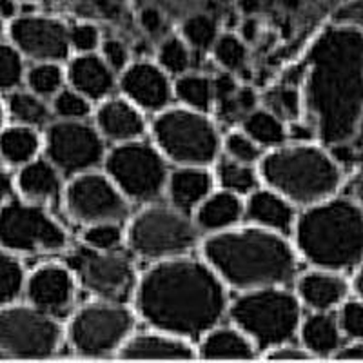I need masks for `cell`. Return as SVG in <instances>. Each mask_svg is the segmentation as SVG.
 Here are the masks:
<instances>
[{
	"mask_svg": "<svg viewBox=\"0 0 363 363\" xmlns=\"http://www.w3.org/2000/svg\"><path fill=\"white\" fill-rule=\"evenodd\" d=\"M136 309L147 325L184 340L203 338L227 311L225 284L207 262H157L136 284Z\"/></svg>",
	"mask_w": 363,
	"mask_h": 363,
	"instance_id": "6da1fadb",
	"label": "cell"
},
{
	"mask_svg": "<svg viewBox=\"0 0 363 363\" xmlns=\"http://www.w3.org/2000/svg\"><path fill=\"white\" fill-rule=\"evenodd\" d=\"M306 106L325 145H345L363 118V37L330 29L318 38L306 64Z\"/></svg>",
	"mask_w": 363,
	"mask_h": 363,
	"instance_id": "7a4b0ae2",
	"label": "cell"
},
{
	"mask_svg": "<svg viewBox=\"0 0 363 363\" xmlns=\"http://www.w3.org/2000/svg\"><path fill=\"white\" fill-rule=\"evenodd\" d=\"M203 256L223 284L240 291L287 285L298 271L296 252L289 242L256 225L211 235L203 244Z\"/></svg>",
	"mask_w": 363,
	"mask_h": 363,
	"instance_id": "3957f363",
	"label": "cell"
},
{
	"mask_svg": "<svg viewBox=\"0 0 363 363\" xmlns=\"http://www.w3.org/2000/svg\"><path fill=\"white\" fill-rule=\"evenodd\" d=\"M294 238L313 267L349 271L363 262V207L352 199H330L309 206L296 218Z\"/></svg>",
	"mask_w": 363,
	"mask_h": 363,
	"instance_id": "277c9868",
	"label": "cell"
},
{
	"mask_svg": "<svg viewBox=\"0 0 363 363\" xmlns=\"http://www.w3.org/2000/svg\"><path fill=\"white\" fill-rule=\"evenodd\" d=\"M260 173L272 191L306 207L335 196L343 178L335 155L313 144L280 145L262 160Z\"/></svg>",
	"mask_w": 363,
	"mask_h": 363,
	"instance_id": "5b68a950",
	"label": "cell"
},
{
	"mask_svg": "<svg viewBox=\"0 0 363 363\" xmlns=\"http://www.w3.org/2000/svg\"><path fill=\"white\" fill-rule=\"evenodd\" d=\"M238 327L258 349L289 343L301 325L300 298L280 287L245 291L229 311Z\"/></svg>",
	"mask_w": 363,
	"mask_h": 363,
	"instance_id": "8992f818",
	"label": "cell"
},
{
	"mask_svg": "<svg viewBox=\"0 0 363 363\" xmlns=\"http://www.w3.org/2000/svg\"><path fill=\"white\" fill-rule=\"evenodd\" d=\"M153 136L160 153L178 165L206 167L220 149L216 128L194 109H164L153 122Z\"/></svg>",
	"mask_w": 363,
	"mask_h": 363,
	"instance_id": "52a82bcc",
	"label": "cell"
},
{
	"mask_svg": "<svg viewBox=\"0 0 363 363\" xmlns=\"http://www.w3.org/2000/svg\"><path fill=\"white\" fill-rule=\"evenodd\" d=\"M128 240L140 258L164 262L186 256L199 242V227L177 207L153 206L133 220Z\"/></svg>",
	"mask_w": 363,
	"mask_h": 363,
	"instance_id": "ba28073f",
	"label": "cell"
},
{
	"mask_svg": "<svg viewBox=\"0 0 363 363\" xmlns=\"http://www.w3.org/2000/svg\"><path fill=\"white\" fill-rule=\"evenodd\" d=\"M66 245V231L40 203L9 199L0 206L2 249L17 256H31L62 251Z\"/></svg>",
	"mask_w": 363,
	"mask_h": 363,
	"instance_id": "9c48e42d",
	"label": "cell"
},
{
	"mask_svg": "<svg viewBox=\"0 0 363 363\" xmlns=\"http://www.w3.org/2000/svg\"><path fill=\"white\" fill-rule=\"evenodd\" d=\"M160 149L144 142H125L106 158V169L113 184L128 200L155 202L167 187V165Z\"/></svg>",
	"mask_w": 363,
	"mask_h": 363,
	"instance_id": "30bf717a",
	"label": "cell"
},
{
	"mask_svg": "<svg viewBox=\"0 0 363 363\" xmlns=\"http://www.w3.org/2000/svg\"><path fill=\"white\" fill-rule=\"evenodd\" d=\"M58 320L31 303L0 307V358H50L60 347Z\"/></svg>",
	"mask_w": 363,
	"mask_h": 363,
	"instance_id": "8fae6325",
	"label": "cell"
},
{
	"mask_svg": "<svg viewBox=\"0 0 363 363\" xmlns=\"http://www.w3.org/2000/svg\"><path fill=\"white\" fill-rule=\"evenodd\" d=\"M135 325V316L124 303H91L74 314L69 323V343L82 356H108L120 351Z\"/></svg>",
	"mask_w": 363,
	"mask_h": 363,
	"instance_id": "7c38bea8",
	"label": "cell"
},
{
	"mask_svg": "<svg viewBox=\"0 0 363 363\" xmlns=\"http://www.w3.org/2000/svg\"><path fill=\"white\" fill-rule=\"evenodd\" d=\"M67 265L80 284L102 301L125 303L136 291L135 267L125 255L80 247L67 256Z\"/></svg>",
	"mask_w": 363,
	"mask_h": 363,
	"instance_id": "4fadbf2b",
	"label": "cell"
},
{
	"mask_svg": "<svg viewBox=\"0 0 363 363\" xmlns=\"http://www.w3.org/2000/svg\"><path fill=\"white\" fill-rule=\"evenodd\" d=\"M45 157L66 177L89 173L102 162L104 136L84 120L51 122L44 136Z\"/></svg>",
	"mask_w": 363,
	"mask_h": 363,
	"instance_id": "5bb4252c",
	"label": "cell"
},
{
	"mask_svg": "<svg viewBox=\"0 0 363 363\" xmlns=\"http://www.w3.org/2000/svg\"><path fill=\"white\" fill-rule=\"evenodd\" d=\"M66 207L79 222L120 223L129 215V203L122 191L109 177L99 173H82L73 177L66 189Z\"/></svg>",
	"mask_w": 363,
	"mask_h": 363,
	"instance_id": "9a60e30c",
	"label": "cell"
},
{
	"mask_svg": "<svg viewBox=\"0 0 363 363\" xmlns=\"http://www.w3.org/2000/svg\"><path fill=\"white\" fill-rule=\"evenodd\" d=\"M11 44L35 62H62L69 55V29L57 18L22 15L9 24Z\"/></svg>",
	"mask_w": 363,
	"mask_h": 363,
	"instance_id": "2e32d148",
	"label": "cell"
},
{
	"mask_svg": "<svg viewBox=\"0 0 363 363\" xmlns=\"http://www.w3.org/2000/svg\"><path fill=\"white\" fill-rule=\"evenodd\" d=\"M24 294L37 309L55 318L64 316L74 300L73 271L58 264L42 265L26 278Z\"/></svg>",
	"mask_w": 363,
	"mask_h": 363,
	"instance_id": "e0dca14e",
	"label": "cell"
},
{
	"mask_svg": "<svg viewBox=\"0 0 363 363\" xmlns=\"http://www.w3.org/2000/svg\"><path fill=\"white\" fill-rule=\"evenodd\" d=\"M120 86L129 102L145 111H164L173 96L167 73L151 62H136L125 67Z\"/></svg>",
	"mask_w": 363,
	"mask_h": 363,
	"instance_id": "ac0fdd59",
	"label": "cell"
},
{
	"mask_svg": "<svg viewBox=\"0 0 363 363\" xmlns=\"http://www.w3.org/2000/svg\"><path fill=\"white\" fill-rule=\"evenodd\" d=\"M351 285L342 272L314 267L298 280V298L313 311H333L349 296Z\"/></svg>",
	"mask_w": 363,
	"mask_h": 363,
	"instance_id": "d6986e66",
	"label": "cell"
},
{
	"mask_svg": "<svg viewBox=\"0 0 363 363\" xmlns=\"http://www.w3.org/2000/svg\"><path fill=\"white\" fill-rule=\"evenodd\" d=\"M245 216L256 227L267 231L287 235L296 225L294 203L277 191H252L245 203Z\"/></svg>",
	"mask_w": 363,
	"mask_h": 363,
	"instance_id": "ffe728a7",
	"label": "cell"
},
{
	"mask_svg": "<svg viewBox=\"0 0 363 363\" xmlns=\"http://www.w3.org/2000/svg\"><path fill=\"white\" fill-rule=\"evenodd\" d=\"M96 125L104 138L118 144L138 140L145 131L144 116L135 104L124 99L104 102L96 111Z\"/></svg>",
	"mask_w": 363,
	"mask_h": 363,
	"instance_id": "44dd1931",
	"label": "cell"
},
{
	"mask_svg": "<svg viewBox=\"0 0 363 363\" xmlns=\"http://www.w3.org/2000/svg\"><path fill=\"white\" fill-rule=\"evenodd\" d=\"M67 79L74 91L89 100H102L115 87V74L109 64L95 53L73 58L67 67Z\"/></svg>",
	"mask_w": 363,
	"mask_h": 363,
	"instance_id": "7402d4cb",
	"label": "cell"
},
{
	"mask_svg": "<svg viewBox=\"0 0 363 363\" xmlns=\"http://www.w3.org/2000/svg\"><path fill=\"white\" fill-rule=\"evenodd\" d=\"M165 189L171 206L182 213H191L213 193V177L200 165H180V169L169 174Z\"/></svg>",
	"mask_w": 363,
	"mask_h": 363,
	"instance_id": "603a6c76",
	"label": "cell"
},
{
	"mask_svg": "<svg viewBox=\"0 0 363 363\" xmlns=\"http://www.w3.org/2000/svg\"><path fill=\"white\" fill-rule=\"evenodd\" d=\"M120 356L125 359H191L194 351L187 340L157 330L129 336L120 349Z\"/></svg>",
	"mask_w": 363,
	"mask_h": 363,
	"instance_id": "cb8c5ba5",
	"label": "cell"
},
{
	"mask_svg": "<svg viewBox=\"0 0 363 363\" xmlns=\"http://www.w3.org/2000/svg\"><path fill=\"white\" fill-rule=\"evenodd\" d=\"M15 186L28 202H57L62 193V173L50 160L35 158L18 169Z\"/></svg>",
	"mask_w": 363,
	"mask_h": 363,
	"instance_id": "d4e9b609",
	"label": "cell"
},
{
	"mask_svg": "<svg viewBox=\"0 0 363 363\" xmlns=\"http://www.w3.org/2000/svg\"><path fill=\"white\" fill-rule=\"evenodd\" d=\"M301 345L311 356L330 358L342 349L343 333L340 329L338 316L330 311H314L300 325Z\"/></svg>",
	"mask_w": 363,
	"mask_h": 363,
	"instance_id": "484cf974",
	"label": "cell"
},
{
	"mask_svg": "<svg viewBox=\"0 0 363 363\" xmlns=\"http://www.w3.org/2000/svg\"><path fill=\"white\" fill-rule=\"evenodd\" d=\"M245 213V206L242 203L238 194L229 191L211 193L194 213V223L199 231H206L209 235L229 231L242 220Z\"/></svg>",
	"mask_w": 363,
	"mask_h": 363,
	"instance_id": "4316f807",
	"label": "cell"
},
{
	"mask_svg": "<svg viewBox=\"0 0 363 363\" xmlns=\"http://www.w3.org/2000/svg\"><path fill=\"white\" fill-rule=\"evenodd\" d=\"M200 354L207 359H252L256 345L238 327H215L202 338Z\"/></svg>",
	"mask_w": 363,
	"mask_h": 363,
	"instance_id": "83f0119b",
	"label": "cell"
},
{
	"mask_svg": "<svg viewBox=\"0 0 363 363\" xmlns=\"http://www.w3.org/2000/svg\"><path fill=\"white\" fill-rule=\"evenodd\" d=\"M42 140L37 129L15 124L0 129V160L9 167H18L35 160L40 151Z\"/></svg>",
	"mask_w": 363,
	"mask_h": 363,
	"instance_id": "f1b7e54d",
	"label": "cell"
},
{
	"mask_svg": "<svg viewBox=\"0 0 363 363\" xmlns=\"http://www.w3.org/2000/svg\"><path fill=\"white\" fill-rule=\"evenodd\" d=\"M6 111L15 124L28 125V128H44L51 124L53 109L45 104L44 99L37 96L31 91L15 89L9 93Z\"/></svg>",
	"mask_w": 363,
	"mask_h": 363,
	"instance_id": "f546056e",
	"label": "cell"
},
{
	"mask_svg": "<svg viewBox=\"0 0 363 363\" xmlns=\"http://www.w3.org/2000/svg\"><path fill=\"white\" fill-rule=\"evenodd\" d=\"M244 133L260 147L277 149L287 140V128L284 120L272 115L269 109H255L247 113L242 122Z\"/></svg>",
	"mask_w": 363,
	"mask_h": 363,
	"instance_id": "4dcf8cb0",
	"label": "cell"
},
{
	"mask_svg": "<svg viewBox=\"0 0 363 363\" xmlns=\"http://www.w3.org/2000/svg\"><path fill=\"white\" fill-rule=\"evenodd\" d=\"M216 178L223 191L235 193L238 196L251 194L258 189V174L252 169V165L242 164L233 158H222L216 165Z\"/></svg>",
	"mask_w": 363,
	"mask_h": 363,
	"instance_id": "1f68e13d",
	"label": "cell"
},
{
	"mask_svg": "<svg viewBox=\"0 0 363 363\" xmlns=\"http://www.w3.org/2000/svg\"><path fill=\"white\" fill-rule=\"evenodd\" d=\"M174 95L186 108L206 113L215 102L213 80L202 74H182L173 87Z\"/></svg>",
	"mask_w": 363,
	"mask_h": 363,
	"instance_id": "d6a6232c",
	"label": "cell"
},
{
	"mask_svg": "<svg viewBox=\"0 0 363 363\" xmlns=\"http://www.w3.org/2000/svg\"><path fill=\"white\" fill-rule=\"evenodd\" d=\"M26 271L17 255L0 247V307L15 303L24 293Z\"/></svg>",
	"mask_w": 363,
	"mask_h": 363,
	"instance_id": "836d02e7",
	"label": "cell"
},
{
	"mask_svg": "<svg viewBox=\"0 0 363 363\" xmlns=\"http://www.w3.org/2000/svg\"><path fill=\"white\" fill-rule=\"evenodd\" d=\"M64 71L57 62H35L26 71L28 89L40 99H55L64 89Z\"/></svg>",
	"mask_w": 363,
	"mask_h": 363,
	"instance_id": "e575fe53",
	"label": "cell"
},
{
	"mask_svg": "<svg viewBox=\"0 0 363 363\" xmlns=\"http://www.w3.org/2000/svg\"><path fill=\"white\" fill-rule=\"evenodd\" d=\"M182 35L189 48L196 51L213 50L216 38H218V24L211 15L200 13L186 18L182 24Z\"/></svg>",
	"mask_w": 363,
	"mask_h": 363,
	"instance_id": "d590c367",
	"label": "cell"
},
{
	"mask_svg": "<svg viewBox=\"0 0 363 363\" xmlns=\"http://www.w3.org/2000/svg\"><path fill=\"white\" fill-rule=\"evenodd\" d=\"M24 57L13 44L0 42V93L18 89L26 79Z\"/></svg>",
	"mask_w": 363,
	"mask_h": 363,
	"instance_id": "8d00e7d4",
	"label": "cell"
},
{
	"mask_svg": "<svg viewBox=\"0 0 363 363\" xmlns=\"http://www.w3.org/2000/svg\"><path fill=\"white\" fill-rule=\"evenodd\" d=\"M300 108H301V96L298 86H291V84H281V86L272 87L267 91L265 95V109L277 115L278 118L296 120L300 116Z\"/></svg>",
	"mask_w": 363,
	"mask_h": 363,
	"instance_id": "74e56055",
	"label": "cell"
},
{
	"mask_svg": "<svg viewBox=\"0 0 363 363\" xmlns=\"http://www.w3.org/2000/svg\"><path fill=\"white\" fill-rule=\"evenodd\" d=\"M213 57L223 69L242 71L247 62V44L236 35H218L213 45Z\"/></svg>",
	"mask_w": 363,
	"mask_h": 363,
	"instance_id": "f35d334b",
	"label": "cell"
},
{
	"mask_svg": "<svg viewBox=\"0 0 363 363\" xmlns=\"http://www.w3.org/2000/svg\"><path fill=\"white\" fill-rule=\"evenodd\" d=\"M158 64L162 69L169 74H186L191 66V51L189 45L184 38L169 37L165 38L158 50Z\"/></svg>",
	"mask_w": 363,
	"mask_h": 363,
	"instance_id": "ab89813d",
	"label": "cell"
},
{
	"mask_svg": "<svg viewBox=\"0 0 363 363\" xmlns=\"http://www.w3.org/2000/svg\"><path fill=\"white\" fill-rule=\"evenodd\" d=\"M53 115L58 116V120H84L91 113L89 99L71 89H62L51 102Z\"/></svg>",
	"mask_w": 363,
	"mask_h": 363,
	"instance_id": "60d3db41",
	"label": "cell"
},
{
	"mask_svg": "<svg viewBox=\"0 0 363 363\" xmlns=\"http://www.w3.org/2000/svg\"><path fill=\"white\" fill-rule=\"evenodd\" d=\"M122 229L116 222H100L87 225L84 233V244L96 251H116L122 244Z\"/></svg>",
	"mask_w": 363,
	"mask_h": 363,
	"instance_id": "b9f144b4",
	"label": "cell"
},
{
	"mask_svg": "<svg viewBox=\"0 0 363 363\" xmlns=\"http://www.w3.org/2000/svg\"><path fill=\"white\" fill-rule=\"evenodd\" d=\"M338 322L343 338L363 340V301L359 298L343 301L338 313Z\"/></svg>",
	"mask_w": 363,
	"mask_h": 363,
	"instance_id": "7bdbcfd3",
	"label": "cell"
},
{
	"mask_svg": "<svg viewBox=\"0 0 363 363\" xmlns=\"http://www.w3.org/2000/svg\"><path fill=\"white\" fill-rule=\"evenodd\" d=\"M225 149L229 158L238 160L242 164L252 165L255 162L260 160V145L256 144L252 138H249L244 131L242 133H231L225 138Z\"/></svg>",
	"mask_w": 363,
	"mask_h": 363,
	"instance_id": "ee69618b",
	"label": "cell"
},
{
	"mask_svg": "<svg viewBox=\"0 0 363 363\" xmlns=\"http://www.w3.org/2000/svg\"><path fill=\"white\" fill-rule=\"evenodd\" d=\"M69 44L80 55L93 53L100 44V31L93 24H77L69 29Z\"/></svg>",
	"mask_w": 363,
	"mask_h": 363,
	"instance_id": "f6af8a7d",
	"label": "cell"
},
{
	"mask_svg": "<svg viewBox=\"0 0 363 363\" xmlns=\"http://www.w3.org/2000/svg\"><path fill=\"white\" fill-rule=\"evenodd\" d=\"M102 58L109 64L113 71H122L128 67L129 51L124 42L109 38L102 44Z\"/></svg>",
	"mask_w": 363,
	"mask_h": 363,
	"instance_id": "bcb514c9",
	"label": "cell"
},
{
	"mask_svg": "<svg viewBox=\"0 0 363 363\" xmlns=\"http://www.w3.org/2000/svg\"><path fill=\"white\" fill-rule=\"evenodd\" d=\"M213 91H215V102L216 106H218V104H225L235 100L236 91H238V84H236V80L233 79L229 73H222L213 80Z\"/></svg>",
	"mask_w": 363,
	"mask_h": 363,
	"instance_id": "7dc6e473",
	"label": "cell"
},
{
	"mask_svg": "<svg viewBox=\"0 0 363 363\" xmlns=\"http://www.w3.org/2000/svg\"><path fill=\"white\" fill-rule=\"evenodd\" d=\"M314 136H316V129L309 122H300V120H293L287 125V138L293 140L294 144H311Z\"/></svg>",
	"mask_w": 363,
	"mask_h": 363,
	"instance_id": "c3c4849f",
	"label": "cell"
},
{
	"mask_svg": "<svg viewBox=\"0 0 363 363\" xmlns=\"http://www.w3.org/2000/svg\"><path fill=\"white\" fill-rule=\"evenodd\" d=\"M140 26L147 35H160L164 29V15L157 8H144L140 11Z\"/></svg>",
	"mask_w": 363,
	"mask_h": 363,
	"instance_id": "681fc988",
	"label": "cell"
},
{
	"mask_svg": "<svg viewBox=\"0 0 363 363\" xmlns=\"http://www.w3.org/2000/svg\"><path fill=\"white\" fill-rule=\"evenodd\" d=\"M269 359H307L313 358L306 349H298V347L289 345V343H284V345H278L274 349H269Z\"/></svg>",
	"mask_w": 363,
	"mask_h": 363,
	"instance_id": "f907efd6",
	"label": "cell"
},
{
	"mask_svg": "<svg viewBox=\"0 0 363 363\" xmlns=\"http://www.w3.org/2000/svg\"><path fill=\"white\" fill-rule=\"evenodd\" d=\"M235 102H236V108H238L240 115H247V113L255 111L256 109V102H258V96H256L255 91L251 87H242L236 91V96H235Z\"/></svg>",
	"mask_w": 363,
	"mask_h": 363,
	"instance_id": "816d5d0a",
	"label": "cell"
},
{
	"mask_svg": "<svg viewBox=\"0 0 363 363\" xmlns=\"http://www.w3.org/2000/svg\"><path fill=\"white\" fill-rule=\"evenodd\" d=\"M338 359H363V340H351L335 354Z\"/></svg>",
	"mask_w": 363,
	"mask_h": 363,
	"instance_id": "f5cc1de1",
	"label": "cell"
},
{
	"mask_svg": "<svg viewBox=\"0 0 363 363\" xmlns=\"http://www.w3.org/2000/svg\"><path fill=\"white\" fill-rule=\"evenodd\" d=\"M258 35H260V24H258L256 18L249 17L240 24V38L245 44H251V42L258 40Z\"/></svg>",
	"mask_w": 363,
	"mask_h": 363,
	"instance_id": "db71d44e",
	"label": "cell"
},
{
	"mask_svg": "<svg viewBox=\"0 0 363 363\" xmlns=\"http://www.w3.org/2000/svg\"><path fill=\"white\" fill-rule=\"evenodd\" d=\"M13 191V180L9 178V174L6 173L4 167H0V206L9 200Z\"/></svg>",
	"mask_w": 363,
	"mask_h": 363,
	"instance_id": "11a10c76",
	"label": "cell"
},
{
	"mask_svg": "<svg viewBox=\"0 0 363 363\" xmlns=\"http://www.w3.org/2000/svg\"><path fill=\"white\" fill-rule=\"evenodd\" d=\"M351 193H352V200H356V202L363 207V167L358 171V174L352 178Z\"/></svg>",
	"mask_w": 363,
	"mask_h": 363,
	"instance_id": "9f6ffc18",
	"label": "cell"
},
{
	"mask_svg": "<svg viewBox=\"0 0 363 363\" xmlns=\"http://www.w3.org/2000/svg\"><path fill=\"white\" fill-rule=\"evenodd\" d=\"M17 15V2L15 0H0V21L15 18Z\"/></svg>",
	"mask_w": 363,
	"mask_h": 363,
	"instance_id": "6f0895ef",
	"label": "cell"
},
{
	"mask_svg": "<svg viewBox=\"0 0 363 363\" xmlns=\"http://www.w3.org/2000/svg\"><path fill=\"white\" fill-rule=\"evenodd\" d=\"M352 289H354L356 296L363 301V262L356 267L354 278H352Z\"/></svg>",
	"mask_w": 363,
	"mask_h": 363,
	"instance_id": "680465c9",
	"label": "cell"
},
{
	"mask_svg": "<svg viewBox=\"0 0 363 363\" xmlns=\"http://www.w3.org/2000/svg\"><path fill=\"white\" fill-rule=\"evenodd\" d=\"M4 116H6V108L0 102V129H2V124H4Z\"/></svg>",
	"mask_w": 363,
	"mask_h": 363,
	"instance_id": "91938a15",
	"label": "cell"
},
{
	"mask_svg": "<svg viewBox=\"0 0 363 363\" xmlns=\"http://www.w3.org/2000/svg\"><path fill=\"white\" fill-rule=\"evenodd\" d=\"M2 31H4V22L0 21V35H2Z\"/></svg>",
	"mask_w": 363,
	"mask_h": 363,
	"instance_id": "94428289",
	"label": "cell"
}]
</instances>
